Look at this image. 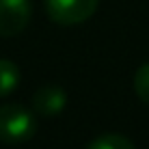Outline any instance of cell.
Returning a JSON list of instances; mask_svg holds the SVG:
<instances>
[{"label": "cell", "mask_w": 149, "mask_h": 149, "mask_svg": "<svg viewBox=\"0 0 149 149\" xmlns=\"http://www.w3.org/2000/svg\"><path fill=\"white\" fill-rule=\"evenodd\" d=\"M17 84H19V67L13 61L0 58V97L13 93Z\"/></svg>", "instance_id": "cell-5"}, {"label": "cell", "mask_w": 149, "mask_h": 149, "mask_svg": "<svg viewBox=\"0 0 149 149\" xmlns=\"http://www.w3.org/2000/svg\"><path fill=\"white\" fill-rule=\"evenodd\" d=\"M100 0H45V11L56 24L71 26V24L86 22L95 13Z\"/></svg>", "instance_id": "cell-2"}, {"label": "cell", "mask_w": 149, "mask_h": 149, "mask_svg": "<svg viewBox=\"0 0 149 149\" xmlns=\"http://www.w3.org/2000/svg\"><path fill=\"white\" fill-rule=\"evenodd\" d=\"M67 104V95L58 84H45L41 89L35 91L33 95V112H37L41 117H54Z\"/></svg>", "instance_id": "cell-4"}, {"label": "cell", "mask_w": 149, "mask_h": 149, "mask_svg": "<svg viewBox=\"0 0 149 149\" xmlns=\"http://www.w3.org/2000/svg\"><path fill=\"white\" fill-rule=\"evenodd\" d=\"M86 149H134L130 138L121 134H102L97 136Z\"/></svg>", "instance_id": "cell-6"}, {"label": "cell", "mask_w": 149, "mask_h": 149, "mask_svg": "<svg viewBox=\"0 0 149 149\" xmlns=\"http://www.w3.org/2000/svg\"><path fill=\"white\" fill-rule=\"evenodd\" d=\"M28 0H0V37H15L28 26Z\"/></svg>", "instance_id": "cell-3"}, {"label": "cell", "mask_w": 149, "mask_h": 149, "mask_svg": "<svg viewBox=\"0 0 149 149\" xmlns=\"http://www.w3.org/2000/svg\"><path fill=\"white\" fill-rule=\"evenodd\" d=\"M37 130L35 117L22 104L0 106V141L2 143H24Z\"/></svg>", "instance_id": "cell-1"}, {"label": "cell", "mask_w": 149, "mask_h": 149, "mask_svg": "<svg viewBox=\"0 0 149 149\" xmlns=\"http://www.w3.org/2000/svg\"><path fill=\"white\" fill-rule=\"evenodd\" d=\"M134 91H136V95L141 97L143 104L149 106V63L138 67L136 76H134Z\"/></svg>", "instance_id": "cell-7"}]
</instances>
